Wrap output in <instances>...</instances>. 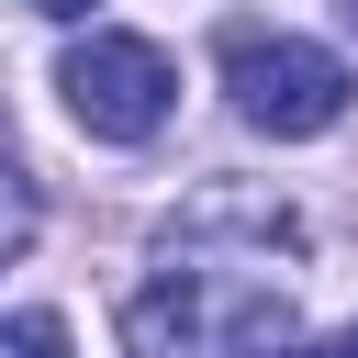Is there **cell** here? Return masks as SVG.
I'll list each match as a JSON object with an SVG mask.
<instances>
[{"label":"cell","instance_id":"6da1fadb","mask_svg":"<svg viewBox=\"0 0 358 358\" xmlns=\"http://www.w3.org/2000/svg\"><path fill=\"white\" fill-rule=\"evenodd\" d=\"M123 347H134V358H280V347H291V302H280L268 280L168 268L157 291L123 302Z\"/></svg>","mask_w":358,"mask_h":358},{"label":"cell","instance_id":"7a4b0ae2","mask_svg":"<svg viewBox=\"0 0 358 358\" xmlns=\"http://www.w3.org/2000/svg\"><path fill=\"white\" fill-rule=\"evenodd\" d=\"M56 90H67L78 134H101V145H145V134L168 123V101H179V67H168V45L90 22V34L67 45V67H56Z\"/></svg>","mask_w":358,"mask_h":358},{"label":"cell","instance_id":"3957f363","mask_svg":"<svg viewBox=\"0 0 358 358\" xmlns=\"http://www.w3.org/2000/svg\"><path fill=\"white\" fill-rule=\"evenodd\" d=\"M224 90H235V112H246L257 134H324L358 78H347L324 45H302V34L235 22V34H224Z\"/></svg>","mask_w":358,"mask_h":358},{"label":"cell","instance_id":"277c9868","mask_svg":"<svg viewBox=\"0 0 358 358\" xmlns=\"http://www.w3.org/2000/svg\"><path fill=\"white\" fill-rule=\"evenodd\" d=\"M34 224H45V213H34V179H22L11 157H0V268H11L22 246H34Z\"/></svg>","mask_w":358,"mask_h":358},{"label":"cell","instance_id":"5b68a950","mask_svg":"<svg viewBox=\"0 0 358 358\" xmlns=\"http://www.w3.org/2000/svg\"><path fill=\"white\" fill-rule=\"evenodd\" d=\"M0 358H67V324L56 313H11L0 324Z\"/></svg>","mask_w":358,"mask_h":358},{"label":"cell","instance_id":"8992f818","mask_svg":"<svg viewBox=\"0 0 358 358\" xmlns=\"http://www.w3.org/2000/svg\"><path fill=\"white\" fill-rule=\"evenodd\" d=\"M22 11H45V22H90L101 0H22Z\"/></svg>","mask_w":358,"mask_h":358},{"label":"cell","instance_id":"52a82bcc","mask_svg":"<svg viewBox=\"0 0 358 358\" xmlns=\"http://www.w3.org/2000/svg\"><path fill=\"white\" fill-rule=\"evenodd\" d=\"M302 358H347V347H302Z\"/></svg>","mask_w":358,"mask_h":358},{"label":"cell","instance_id":"ba28073f","mask_svg":"<svg viewBox=\"0 0 358 358\" xmlns=\"http://www.w3.org/2000/svg\"><path fill=\"white\" fill-rule=\"evenodd\" d=\"M336 11H347V22H358V0H336Z\"/></svg>","mask_w":358,"mask_h":358},{"label":"cell","instance_id":"9c48e42d","mask_svg":"<svg viewBox=\"0 0 358 358\" xmlns=\"http://www.w3.org/2000/svg\"><path fill=\"white\" fill-rule=\"evenodd\" d=\"M347 358H358V336H347Z\"/></svg>","mask_w":358,"mask_h":358}]
</instances>
